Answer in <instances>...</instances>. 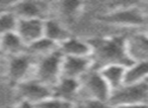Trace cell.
<instances>
[{"label":"cell","instance_id":"18","mask_svg":"<svg viewBox=\"0 0 148 108\" xmlns=\"http://www.w3.org/2000/svg\"><path fill=\"white\" fill-rule=\"evenodd\" d=\"M58 49H59V46L43 37L42 39H38L37 41L27 46V53L29 56H32L35 60H37L39 58L50 55L53 52L57 51Z\"/></svg>","mask_w":148,"mask_h":108},{"label":"cell","instance_id":"16","mask_svg":"<svg viewBox=\"0 0 148 108\" xmlns=\"http://www.w3.org/2000/svg\"><path fill=\"white\" fill-rule=\"evenodd\" d=\"M126 68L127 67L123 65H109L99 69L101 77L107 82L112 92L124 85Z\"/></svg>","mask_w":148,"mask_h":108},{"label":"cell","instance_id":"11","mask_svg":"<svg viewBox=\"0 0 148 108\" xmlns=\"http://www.w3.org/2000/svg\"><path fill=\"white\" fill-rule=\"evenodd\" d=\"M126 46L127 53L132 62L148 61V37L144 31L126 39Z\"/></svg>","mask_w":148,"mask_h":108},{"label":"cell","instance_id":"29","mask_svg":"<svg viewBox=\"0 0 148 108\" xmlns=\"http://www.w3.org/2000/svg\"><path fill=\"white\" fill-rule=\"evenodd\" d=\"M147 83H148V80H147Z\"/></svg>","mask_w":148,"mask_h":108},{"label":"cell","instance_id":"5","mask_svg":"<svg viewBox=\"0 0 148 108\" xmlns=\"http://www.w3.org/2000/svg\"><path fill=\"white\" fill-rule=\"evenodd\" d=\"M16 90L19 97L21 98V100L34 105L53 96L52 88L41 83L35 78H29L17 84Z\"/></svg>","mask_w":148,"mask_h":108},{"label":"cell","instance_id":"28","mask_svg":"<svg viewBox=\"0 0 148 108\" xmlns=\"http://www.w3.org/2000/svg\"><path fill=\"white\" fill-rule=\"evenodd\" d=\"M2 11H5V10H1V9H0V12H2Z\"/></svg>","mask_w":148,"mask_h":108},{"label":"cell","instance_id":"17","mask_svg":"<svg viewBox=\"0 0 148 108\" xmlns=\"http://www.w3.org/2000/svg\"><path fill=\"white\" fill-rule=\"evenodd\" d=\"M148 80V61L133 62L126 68L125 83L138 84L147 82Z\"/></svg>","mask_w":148,"mask_h":108},{"label":"cell","instance_id":"19","mask_svg":"<svg viewBox=\"0 0 148 108\" xmlns=\"http://www.w3.org/2000/svg\"><path fill=\"white\" fill-rule=\"evenodd\" d=\"M18 18L10 10L0 12V37L16 31Z\"/></svg>","mask_w":148,"mask_h":108},{"label":"cell","instance_id":"24","mask_svg":"<svg viewBox=\"0 0 148 108\" xmlns=\"http://www.w3.org/2000/svg\"><path fill=\"white\" fill-rule=\"evenodd\" d=\"M116 108H148V103H138V104H128L122 105Z\"/></svg>","mask_w":148,"mask_h":108},{"label":"cell","instance_id":"23","mask_svg":"<svg viewBox=\"0 0 148 108\" xmlns=\"http://www.w3.org/2000/svg\"><path fill=\"white\" fill-rule=\"evenodd\" d=\"M9 108H36L34 104H31L27 101H23V100H21L17 104H15L14 106H11Z\"/></svg>","mask_w":148,"mask_h":108},{"label":"cell","instance_id":"12","mask_svg":"<svg viewBox=\"0 0 148 108\" xmlns=\"http://www.w3.org/2000/svg\"><path fill=\"white\" fill-rule=\"evenodd\" d=\"M59 51L64 57H90L92 48L89 41H85L73 35L59 45Z\"/></svg>","mask_w":148,"mask_h":108},{"label":"cell","instance_id":"27","mask_svg":"<svg viewBox=\"0 0 148 108\" xmlns=\"http://www.w3.org/2000/svg\"><path fill=\"white\" fill-rule=\"evenodd\" d=\"M144 33H145V35H146V37H148V27H147V29H146V31H144Z\"/></svg>","mask_w":148,"mask_h":108},{"label":"cell","instance_id":"7","mask_svg":"<svg viewBox=\"0 0 148 108\" xmlns=\"http://www.w3.org/2000/svg\"><path fill=\"white\" fill-rule=\"evenodd\" d=\"M93 68L90 57H64L61 66V78L80 80Z\"/></svg>","mask_w":148,"mask_h":108},{"label":"cell","instance_id":"26","mask_svg":"<svg viewBox=\"0 0 148 108\" xmlns=\"http://www.w3.org/2000/svg\"><path fill=\"white\" fill-rule=\"evenodd\" d=\"M145 24H147V27H148V15H146V17H145Z\"/></svg>","mask_w":148,"mask_h":108},{"label":"cell","instance_id":"22","mask_svg":"<svg viewBox=\"0 0 148 108\" xmlns=\"http://www.w3.org/2000/svg\"><path fill=\"white\" fill-rule=\"evenodd\" d=\"M80 4L81 3L79 2H63L60 4V6L64 14L72 17V15L77 13V11L80 9Z\"/></svg>","mask_w":148,"mask_h":108},{"label":"cell","instance_id":"3","mask_svg":"<svg viewBox=\"0 0 148 108\" xmlns=\"http://www.w3.org/2000/svg\"><path fill=\"white\" fill-rule=\"evenodd\" d=\"M63 56L59 49L50 55L35 60L33 78L53 88L61 79V66Z\"/></svg>","mask_w":148,"mask_h":108},{"label":"cell","instance_id":"9","mask_svg":"<svg viewBox=\"0 0 148 108\" xmlns=\"http://www.w3.org/2000/svg\"><path fill=\"white\" fill-rule=\"evenodd\" d=\"M44 20L41 18L18 19L15 33L27 47L44 37Z\"/></svg>","mask_w":148,"mask_h":108},{"label":"cell","instance_id":"25","mask_svg":"<svg viewBox=\"0 0 148 108\" xmlns=\"http://www.w3.org/2000/svg\"><path fill=\"white\" fill-rule=\"evenodd\" d=\"M73 108H84V107H83V106L81 105L80 103H76V104H75V106H74Z\"/></svg>","mask_w":148,"mask_h":108},{"label":"cell","instance_id":"2","mask_svg":"<svg viewBox=\"0 0 148 108\" xmlns=\"http://www.w3.org/2000/svg\"><path fill=\"white\" fill-rule=\"evenodd\" d=\"M112 90L95 67L79 80V102L89 99L109 101Z\"/></svg>","mask_w":148,"mask_h":108},{"label":"cell","instance_id":"6","mask_svg":"<svg viewBox=\"0 0 148 108\" xmlns=\"http://www.w3.org/2000/svg\"><path fill=\"white\" fill-rule=\"evenodd\" d=\"M35 59L27 53L23 55L9 57L7 65V75L15 85L29 78H33Z\"/></svg>","mask_w":148,"mask_h":108},{"label":"cell","instance_id":"13","mask_svg":"<svg viewBox=\"0 0 148 108\" xmlns=\"http://www.w3.org/2000/svg\"><path fill=\"white\" fill-rule=\"evenodd\" d=\"M53 96L61 99L67 100L69 102L78 103L79 97V80L61 78L58 83L52 88Z\"/></svg>","mask_w":148,"mask_h":108},{"label":"cell","instance_id":"20","mask_svg":"<svg viewBox=\"0 0 148 108\" xmlns=\"http://www.w3.org/2000/svg\"><path fill=\"white\" fill-rule=\"evenodd\" d=\"M75 104L59 97L51 96L48 99L36 104V108H73Z\"/></svg>","mask_w":148,"mask_h":108},{"label":"cell","instance_id":"21","mask_svg":"<svg viewBox=\"0 0 148 108\" xmlns=\"http://www.w3.org/2000/svg\"><path fill=\"white\" fill-rule=\"evenodd\" d=\"M79 103L84 108H115L109 101H103V100L89 99Z\"/></svg>","mask_w":148,"mask_h":108},{"label":"cell","instance_id":"8","mask_svg":"<svg viewBox=\"0 0 148 108\" xmlns=\"http://www.w3.org/2000/svg\"><path fill=\"white\" fill-rule=\"evenodd\" d=\"M145 14L137 8H122L106 15L105 20L114 25L136 27L145 24Z\"/></svg>","mask_w":148,"mask_h":108},{"label":"cell","instance_id":"10","mask_svg":"<svg viewBox=\"0 0 148 108\" xmlns=\"http://www.w3.org/2000/svg\"><path fill=\"white\" fill-rule=\"evenodd\" d=\"M47 5L40 1H14L9 10L18 19H46Z\"/></svg>","mask_w":148,"mask_h":108},{"label":"cell","instance_id":"4","mask_svg":"<svg viewBox=\"0 0 148 108\" xmlns=\"http://www.w3.org/2000/svg\"><path fill=\"white\" fill-rule=\"evenodd\" d=\"M109 102L114 107L138 103H148V83L124 84L112 92Z\"/></svg>","mask_w":148,"mask_h":108},{"label":"cell","instance_id":"15","mask_svg":"<svg viewBox=\"0 0 148 108\" xmlns=\"http://www.w3.org/2000/svg\"><path fill=\"white\" fill-rule=\"evenodd\" d=\"M27 50V47L15 31L0 37V54L14 57L25 54Z\"/></svg>","mask_w":148,"mask_h":108},{"label":"cell","instance_id":"14","mask_svg":"<svg viewBox=\"0 0 148 108\" xmlns=\"http://www.w3.org/2000/svg\"><path fill=\"white\" fill-rule=\"evenodd\" d=\"M70 37H72L70 31L59 20L54 18H46L44 20V37L59 46Z\"/></svg>","mask_w":148,"mask_h":108},{"label":"cell","instance_id":"1","mask_svg":"<svg viewBox=\"0 0 148 108\" xmlns=\"http://www.w3.org/2000/svg\"><path fill=\"white\" fill-rule=\"evenodd\" d=\"M92 48L91 60L95 69L109 65H123L129 67L133 62L127 53L126 39L109 37L89 41Z\"/></svg>","mask_w":148,"mask_h":108}]
</instances>
